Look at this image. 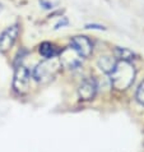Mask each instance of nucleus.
Returning a JSON list of instances; mask_svg holds the SVG:
<instances>
[{"label":"nucleus","instance_id":"f257e3e1","mask_svg":"<svg viewBox=\"0 0 144 152\" xmlns=\"http://www.w3.org/2000/svg\"><path fill=\"white\" fill-rule=\"evenodd\" d=\"M135 78V69L130 64V61L120 60L116 63L115 68L111 72V83L113 88L119 91H124L129 88L134 82Z\"/></svg>","mask_w":144,"mask_h":152},{"label":"nucleus","instance_id":"f03ea898","mask_svg":"<svg viewBox=\"0 0 144 152\" xmlns=\"http://www.w3.org/2000/svg\"><path fill=\"white\" fill-rule=\"evenodd\" d=\"M61 64L60 60L55 58L46 59L42 63H40L39 65L33 69V78L36 79L39 83H49L50 81H52L55 78V75L57 74V72L60 70Z\"/></svg>","mask_w":144,"mask_h":152},{"label":"nucleus","instance_id":"7ed1b4c3","mask_svg":"<svg viewBox=\"0 0 144 152\" xmlns=\"http://www.w3.org/2000/svg\"><path fill=\"white\" fill-rule=\"evenodd\" d=\"M29 83H31V74L28 69L24 65H18L14 72V79H13V88L18 94L23 95L28 92Z\"/></svg>","mask_w":144,"mask_h":152},{"label":"nucleus","instance_id":"20e7f679","mask_svg":"<svg viewBox=\"0 0 144 152\" xmlns=\"http://www.w3.org/2000/svg\"><path fill=\"white\" fill-rule=\"evenodd\" d=\"M59 60H60V64L68 69H77L78 66L82 64V56L75 51V50L71 48H66L64 50H60V54H59Z\"/></svg>","mask_w":144,"mask_h":152},{"label":"nucleus","instance_id":"39448f33","mask_svg":"<svg viewBox=\"0 0 144 152\" xmlns=\"http://www.w3.org/2000/svg\"><path fill=\"white\" fill-rule=\"evenodd\" d=\"M18 35H19L18 24H13V26H9L7 29H4L3 33L0 35V51L7 53L8 50L13 48Z\"/></svg>","mask_w":144,"mask_h":152},{"label":"nucleus","instance_id":"423d86ee","mask_svg":"<svg viewBox=\"0 0 144 152\" xmlns=\"http://www.w3.org/2000/svg\"><path fill=\"white\" fill-rule=\"evenodd\" d=\"M70 46L73 48L75 51L82 58H88L91 56L93 46L92 42L89 41V39L86 36H74L73 39L70 40Z\"/></svg>","mask_w":144,"mask_h":152},{"label":"nucleus","instance_id":"0eeeda50","mask_svg":"<svg viewBox=\"0 0 144 152\" xmlns=\"http://www.w3.org/2000/svg\"><path fill=\"white\" fill-rule=\"evenodd\" d=\"M96 92H97V83H96L95 79H92V78L84 79L82 82V84L79 86V90H78L80 100H83V101L92 100L93 97L96 96Z\"/></svg>","mask_w":144,"mask_h":152},{"label":"nucleus","instance_id":"6e6552de","mask_svg":"<svg viewBox=\"0 0 144 152\" xmlns=\"http://www.w3.org/2000/svg\"><path fill=\"white\" fill-rule=\"evenodd\" d=\"M39 51L45 59L55 58L60 54V50H59L54 44H51V42H42L39 48Z\"/></svg>","mask_w":144,"mask_h":152},{"label":"nucleus","instance_id":"1a4fd4ad","mask_svg":"<svg viewBox=\"0 0 144 152\" xmlns=\"http://www.w3.org/2000/svg\"><path fill=\"white\" fill-rule=\"evenodd\" d=\"M97 64H98V68L102 70L103 73L111 74V72L113 70V68H115V65H116V61L112 56H102V58H100Z\"/></svg>","mask_w":144,"mask_h":152},{"label":"nucleus","instance_id":"9d476101","mask_svg":"<svg viewBox=\"0 0 144 152\" xmlns=\"http://www.w3.org/2000/svg\"><path fill=\"white\" fill-rule=\"evenodd\" d=\"M113 54H115L116 59L122 60V61H130L131 59H134V56H135V54L126 48H116L113 50Z\"/></svg>","mask_w":144,"mask_h":152},{"label":"nucleus","instance_id":"9b49d317","mask_svg":"<svg viewBox=\"0 0 144 152\" xmlns=\"http://www.w3.org/2000/svg\"><path fill=\"white\" fill-rule=\"evenodd\" d=\"M137 100L139 104L144 105V81L140 83V86H139L138 91H137Z\"/></svg>","mask_w":144,"mask_h":152},{"label":"nucleus","instance_id":"f8f14e48","mask_svg":"<svg viewBox=\"0 0 144 152\" xmlns=\"http://www.w3.org/2000/svg\"><path fill=\"white\" fill-rule=\"evenodd\" d=\"M41 7H44L45 9H52V3L47 1V0H40Z\"/></svg>","mask_w":144,"mask_h":152},{"label":"nucleus","instance_id":"ddd939ff","mask_svg":"<svg viewBox=\"0 0 144 152\" xmlns=\"http://www.w3.org/2000/svg\"><path fill=\"white\" fill-rule=\"evenodd\" d=\"M86 28H88V29H100V31L105 29V27L100 26V24H86Z\"/></svg>","mask_w":144,"mask_h":152},{"label":"nucleus","instance_id":"4468645a","mask_svg":"<svg viewBox=\"0 0 144 152\" xmlns=\"http://www.w3.org/2000/svg\"><path fill=\"white\" fill-rule=\"evenodd\" d=\"M68 23H69V22H68V19H66V18H63V20H60V22H59L56 26H55V29L60 28V27H63V26H66Z\"/></svg>","mask_w":144,"mask_h":152},{"label":"nucleus","instance_id":"2eb2a0df","mask_svg":"<svg viewBox=\"0 0 144 152\" xmlns=\"http://www.w3.org/2000/svg\"><path fill=\"white\" fill-rule=\"evenodd\" d=\"M0 10H1V5H0Z\"/></svg>","mask_w":144,"mask_h":152}]
</instances>
